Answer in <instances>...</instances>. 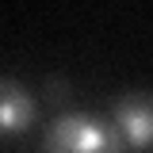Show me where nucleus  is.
Masks as SVG:
<instances>
[{
	"instance_id": "f257e3e1",
	"label": "nucleus",
	"mask_w": 153,
	"mask_h": 153,
	"mask_svg": "<svg viewBox=\"0 0 153 153\" xmlns=\"http://www.w3.org/2000/svg\"><path fill=\"white\" fill-rule=\"evenodd\" d=\"M42 153H126V142L119 138L107 119L92 111H65L42 134Z\"/></svg>"
},
{
	"instance_id": "f03ea898",
	"label": "nucleus",
	"mask_w": 153,
	"mask_h": 153,
	"mask_svg": "<svg viewBox=\"0 0 153 153\" xmlns=\"http://www.w3.org/2000/svg\"><path fill=\"white\" fill-rule=\"evenodd\" d=\"M111 126L126 142V149H146L153 146V92H123L111 107Z\"/></svg>"
},
{
	"instance_id": "7ed1b4c3",
	"label": "nucleus",
	"mask_w": 153,
	"mask_h": 153,
	"mask_svg": "<svg viewBox=\"0 0 153 153\" xmlns=\"http://www.w3.org/2000/svg\"><path fill=\"white\" fill-rule=\"evenodd\" d=\"M35 119H38V100H35V92H31L23 80L0 76V138L23 134Z\"/></svg>"
},
{
	"instance_id": "20e7f679",
	"label": "nucleus",
	"mask_w": 153,
	"mask_h": 153,
	"mask_svg": "<svg viewBox=\"0 0 153 153\" xmlns=\"http://www.w3.org/2000/svg\"><path fill=\"white\" fill-rule=\"evenodd\" d=\"M46 96H50L54 103H61V100H65V80H50V84H46Z\"/></svg>"
}]
</instances>
